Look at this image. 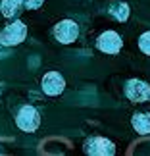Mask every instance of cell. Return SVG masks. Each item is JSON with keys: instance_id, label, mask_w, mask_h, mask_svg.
<instances>
[{"instance_id": "cell-10", "label": "cell", "mask_w": 150, "mask_h": 156, "mask_svg": "<svg viewBox=\"0 0 150 156\" xmlns=\"http://www.w3.org/2000/svg\"><path fill=\"white\" fill-rule=\"evenodd\" d=\"M139 46H141V50H142V52L150 56V31H146V33H142V35H141V39H139Z\"/></svg>"}, {"instance_id": "cell-3", "label": "cell", "mask_w": 150, "mask_h": 156, "mask_svg": "<svg viewBox=\"0 0 150 156\" xmlns=\"http://www.w3.org/2000/svg\"><path fill=\"white\" fill-rule=\"evenodd\" d=\"M54 35H56V39L60 41V43L69 44V43H73V41H77V37H79V27H77L75 21L64 20V21L56 23V27H54Z\"/></svg>"}, {"instance_id": "cell-2", "label": "cell", "mask_w": 150, "mask_h": 156, "mask_svg": "<svg viewBox=\"0 0 150 156\" xmlns=\"http://www.w3.org/2000/svg\"><path fill=\"white\" fill-rule=\"evenodd\" d=\"M27 35V27L25 23L21 21H16V23H10L8 27L0 33V43L6 44V46H14V44H19Z\"/></svg>"}, {"instance_id": "cell-9", "label": "cell", "mask_w": 150, "mask_h": 156, "mask_svg": "<svg viewBox=\"0 0 150 156\" xmlns=\"http://www.w3.org/2000/svg\"><path fill=\"white\" fill-rule=\"evenodd\" d=\"M19 8H21V0H2V4H0V12L6 17H14L19 12Z\"/></svg>"}, {"instance_id": "cell-4", "label": "cell", "mask_w": 150, "mask_h": 156, "mask_svg": "<svg viewBox=\"0 0 150 156\" xmlns=\"http://www.w3.org/2000/svg\"><path fill=\"white\" fill-rule=\"evenodd\" d=\"M125 94L133 102H146V100H150V85L139 79H131L125 87Z\"/></svg>"}, {"instance_id": "cell-7", "label": "cell", "mask_w": 150, "mask_h": 156, "mask_svg": "<svg viewBox=\"0 0 150 156\" xmlns=\"http://www.w3.org/2000/svg\"><path fill=\"white\" fill-rule=\"evenodd\" d=\"M87 152L91 154H113L116 152V147H113L112 141L104 139V137H94L87 143Z\"/></svg>"}, {"instance_id": "cell-8", "label": "cell", "mask_w": 150, "mask_h": 156, "mask_svg": "<svg viewBox=\"0 0 150 156\" xmlns=\"http://www.w3.org/2000/svg\"><path fill=\"white\" fill-rule=\"evenodd\" d=\"M131 123H133L137 133H141V135L150 133V116L148 114H137V116H133Z\"/></svg>"}, {"instance_id": "cell-12", "label": "cell", "mask_w": 150, "mask_h": 156, "mask_svg": "<svg viewBox=\"0 0 150 156\" xmlns=\"http://www.w3.org/2000/svg\"><path fill=\"white\" fill-rule=\"evenodd\" d=\"M119 8H121V10H117L116 16H117L121 21H125V20H127V16H129V8H127V4H121Z\"/></svg>"}, {"instance_id": "cell-11", "label": "cell", "mask_w": 150, "mask_h": 156, "mask_svg": "<svg viewBox=\"0 0 150 156\" xmlns=\"http://www.w3.org/2000/svg\"><path fill=\"white\" fill-rule=\"evenodd\" d=\"M43 2H44V0H21V4L25 6V8H31V10L40 8V6H43Z\"/></svg>"}, {"instance_id": "cell-5", "label": "cell", "mask_w": 150, "mask_h": 156, "mask_svg": "<svg viewBox=\"0 0 150 156\" xmlns=\"http://www.w3.org/2000/svg\"><path fill=\"white\" fill-rule=\"evenodd\" d=\"M65 89V81L64 77L56 73V71H50V73H46L43 77V91L46 94H50V97H56V94H60Z\"/></svg>"}, {"instance_id": "cell-1", "label": "cell", "mask_w": 150, "mask_h": 156, "mask_svg": "<svg viewBox=\"0 0 150 156\" xmlns=\"http://www.w3.org/2000/svg\"><path fill=\"white\" fill-rule=\"evenodd\" d=\"M16 123L19 129L27 131V133H33L40 125V116L33 106H23L19 110V114H17V118H16Z\"/></svg>"}, {"instance_id": "cell-6", "label": "cell", "mask_w": 150, "mask_h": 156, "mask_svg": "<svg viewBox=\"0 0 150 156\" xmlns=\"http://www.w3.org/2000/svg\"><path fill=\"white\" fill-rule=\"evenodd\" d=\"M98 48L106 54H116L121 48V37L116 31H106L100 35L98 39Z\"/></svg>"}]
</instances>
